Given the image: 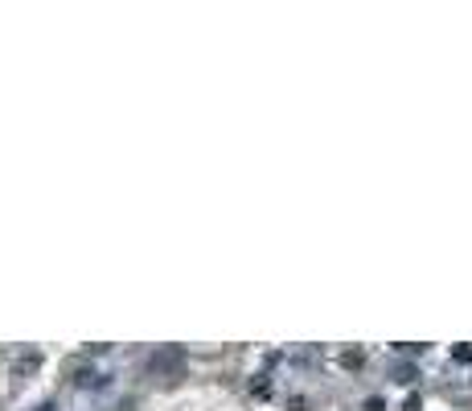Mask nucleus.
I'll list each match as a JSON object with an SVG mask.
<instances>
[{
	"label": "nucleus",
	"instance_id": "2",
	"mask_svg": "<svg viewBox=\"0 0 472 411\" xmlns=\"http://www.w3.org/2000/svg\"><path fill=\"white\" fill-rule=\"evenodd\" d=\"M452 354H456V362H472V350H468V345H456Z\"/></svg>",
	"mask_w": 472,
	"mask_h": 411
},
{
	"label": "nucleus",
	"instance_id": "3",
	"mask_svg": "<svg viewBox=\"0 0 472 411\" xmlns=\"http://www.w3.org/2000/svg\"><path fill=\"white\" fill-rule=\"evenodd\" d=\"M406 411H419V399H406Z\"/></svg>",
	"mask_w": 472,
	"mask_h": 411
},
{
	"label": "nucleus",
	"instance_id": "1",
	"mask_svg": "<svg viewBox=\"0 0 472 411\" xmlns=\"http://www.w3.org/2000/svg\"><path fill=\"white\" fill-rule=\"evenodd\" d=\"M74 383H78V387H103V374H99V370H78Z\"/></svg>",
	"mask_w": 472,
	"mask_h": 411
},
{
	"label": "nucleus",
	"instance_id": "4",
	"mask_svg": "<svg viewBox=\"0 0 472 411\" xmlns=\"http://www.w3.org/2000/svg\"><path fill=\"white\" fill-rule=\"evenodd\" d=\"M37 411H58V403H42V407H37Z\"/></svg>",
	"mask_w": 472,
	"mask_h": 411
}]
</instances>
